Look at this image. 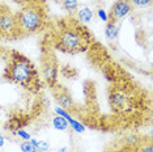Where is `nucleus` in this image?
<instances>
[{
	"instance_id": "5",
	"label": "nucleus",
	"mask_w": 153,
	"mask_h": 152,
	"mask_svg": "<svg viewBox=\"0 0 153 152\" xmlns=\"http://www.w3.org/2000/svg\"><path fill=\"white\" fill-rule=\"evenodd\" d=\"M110 106L115 113H127L132 109V97L127 91L122 88L113 89L110 92Z\"/></svg>"
},
{
	"instance_id": "4",
	"label": "nucleus",
	"mask_w": 153,
	"mask_h": 152,
	"mask_svg": "<svg viewBox=\"0 0 153 152\" xmlns=\"http://www.w3.org/2000/svg\"><path fill=\"white\" fill-rule=\"evenodd\" d=\"M20 34L16 15L5 5H0V37L16 38Z\"/></svg>"
},
{
	"instance_id": "6",
	"label": "nucleus",
	"mask_w": 153,
	"mask_h": 152,
	"mask_svg": "<svg viewBox=\"0 0 153 152\" xmlns=\"http://www.w3.org/2000/svg\"><path fill=\"white\" fill-rule=\"evenodd\" d=\"M131 11H132V5H131L130 0H117L114 3V5L111 7L109 17L111 19V21L117 22V21L126 19L131 13Z\"/></svg>"
},
{
	"instance_id": "2",
	"label": "nucleus",
	"mask_w": 153,
	"mask_h": 152,
	"mask_svg": "<svg viewBox=\"0 0 153 152\" xmlns=\"http://www.w3.org/2000/svg\"><path fill=\"white\" fill-rule=\"evenodd\" d=\"M7 77L22 87H30L37 79V71L29 59L20 54H15L8 66Z\"/></svg>"
},
{
	"instance_id": "15",
	"label": "nucleus",
	"mask_w": 153,
	"mask_h": 152,
	"mask_svg": "<svg viewBox=\"0 0 153 152\" xmlns=\"http://www.w3.org/2000/svg\"><path fill=\"white\" fill-rule=\"evenodd\" d=\"M20 148H21L22 152H37V150L34 148V146L32 143H30L29 140H25L21 143V146H20Z\"/></svg>"
},
{
	"instance_id": "12",
	"label": "nucleus",
	"mask_w": 153,
	"mask_h": 152,
	"mask_svg": "<svg viewBox=\"0 0 153 152\" xmlns=\"http://www.w3.org/2000/svg\"><path fill=\"white\" fill-rule=\"evenodd\" d=\"M30 143L34 146V148L37 150V152H47L50 150V144L47 140H38V139H33L30 138Z\"/></svg>"
},
{
	"instance_id": "21",
	"label": "nucleus",
	"mask_w": 153,
	"mask_h": 152,
	"mask_svg": "<svg viewBox=\"0 0 153 152\" xmlns=\"http://www.w3.org/2000/svg\"><path fill=\"white\" fill-rule=\"evenodd\" d=\"M56 152H68V148L67 147H62V148H59Z\"/></svg>"
},
{
	"instance_id": "9",
	"label": "nucleus",
	"mask_w": 153,
	"mask_h": 152,
	"mask_svg": "<svg viewBox=\"0 0 153 152\" xmlns=\"http://www.w3.org/2000/svg\"><path fill=\"white\" fill-rule=\"evenodd\" d=\"M77 16H79V20L84 24H88L93 20V16H94V12L89 8V7H82L81 9H79L77 12Z\"/></svg>"
},
{
	"instance_id": "17",
	"label": "nucleus",
	"mask_w": 153,
	"mask_h": 152,
	"mask_svg": "<svg viewBox=\"0 0 153 152\" xmlns=\"http://www.w3.org/2000/svg\"><path fill=\"white\" fill-rule=\"evenodd\" d=\"M97 15H98V17L101 20H102L103 22H109V16H107V13L105 9H102V8H100L98 11H97Z\"/></svg>"
},
{
	"instance_id": "1",
	"label": "nucleus",
	"mask_w": 153,
	"mask_h": 152,
	"mask_svg": "<svg viewBox=\"0 0 153 152\" xmlns=\"http://www.w3.org/2000/svg\"><path fill=\"white\" fill-rule=\"evenodd\" d=\"M90 43L89 33L80 26L65 28L59 33L56 46L63 53L77 54L88 49Z\"/></svg>"
},
{
	"instance_id": "20",
	"label": "nucleus",
	"mask_w": 153,
	"mask_h": 152,
	"mask_svg": "<svg viewBox=\"0 0 153 152\" xmlns=\"http://www.w3.org/2000/svg\"><path fill=\"white\" fill-rule=\"evenodd\" d=\"M4 143H5V138H4V135H3V134H0V148L4 146Z\"/></svg>"
},
{
	"instance_id": "14",
	"label": "nucleus",
	"mask_w": 153,
	"mask_h": 152,
	"mask_svg": "<svg viewBox=\"0 0 153 152\" xmlns=\"http://www.w3.org/2000/svg\"><path fill=\"white\" fill-rule=\"evenodd\" d=\"M67 122H68V125H71V129H74L76 133H80V134H81V133H84V131H85V126L82 125V123H80L79 121L74 119L72 117L67 121Z\"/></svg>"
},
{
	"instance_id": "11",
	"label": "nucleus",
	"mask_w": 153,
	"mask_h": 152,
	"mask_svg": "<svg viewBox=\"0 0 153 152\" xmlns=\"http://www.w3.org/2000/svg\"><path fill=\"white\" fill-rule=\"evenodd\" d=\"M53 126L55 130H59V131H65L68 129V122L67 119L63 118L60 115H55L53 118Z\"/></svg>"
},
{
	"instance_id": "7",
	"label": "nucleus",
	"mask_w": 153,
	"mask_h": 152,
	"mask_svg": "<svg viewBox=\"0 0 153 152\" xmlns=\"http://www.w3.org/2000/svg\"><path fill=\"white\" fill-rule=\"evenodd\" d=\"M56 100H58V102L60 104L62 109H65V110H67V109L74 108V100H72L71 95H69L67 91L59 92L58 95H56Z\"/></svg>"
},
{
	"instance_id": "18",
	"label": "nucleus",
	"mask_w": 153,
	"mask_h": 152,
	"mask_svg": "<svg viewBox=\"0 0 153 152\" xmlns=\"http://www.w3.org/2000/svg\"><path fill=\"white\" fill-rule=\"evenodd\" d=\"M16 134H17V135H19L20 138H21V139H25V140H30V138H32V136L29 135V134L26 133L25 130H19Z\"/></svg>"
},
{
	"instance_id": "16",
	"label": "nucleus",
	"mask_w": 153,
	"mask_h": 152,
	"mask_svg": "<svg viewBox=\"0 0 153 152\" xmlns=\"http://www.w3.org/2000/svg\"><path fill=\"white\" fill-rule=\"evenodd\" d=\"M132 7H148L152 0H130Z\"/></svg>"
},
{
	"instance_id": "23",
	"label": "nucleus",
	"mask_w": 153,
	"mask_h": 152,
	"mask_svg": "<svg viewBox=\"0 0 153 152\" xmlns=\"http://www.w3.org/2000/svg\"><path fill=\"white\" fill-rule=\"evenodd\" d=\"M16 1H20V3H27L29 0H16Z\"/></svg>"
},
{
	"instance_id": "10",
	"label": "nucleus",
	"mask_w": 153,
	"mask_h": 152,
	"mask_svg": "<svg viewBox=\"0 0 153 152\" xmlns=\"http://www.w3.org/2000/svg\"><path fill=\"white\" fill-rule=\"evenodd\" d=\"M105 34H106L107 39H110V41L117 39L118 34H119V26L114 21H110L105 28Z\"/></svg>"
},
{
	"instance_id": "22",
	"label": "nucleus",
	"mask_w": 153,
	"mask_h": 152,
	"mask_svg": "<svg viewBox=\"0 0 153 152\" xmlns=\"http://www.w3.org/2000/svg\"><path fill=\"white\" fill-rule=\"evenodd\" d=\"M113 152H128L127 150H118V151H113Z\"/></svg>"
},
{
	"instance_id": "8",
	"label": "nucleus",
	"mask_w": 153,
	"mask_h": 152,
	"mask_svg": "<svg viewBox=\"0 0 153 152\" xmlns=\"http://www.w3.org/2000/svg\"><path fill=\"white\" fill-rule=\"evenodd\" d=\"M56 76H58V70H56V66L47 63L45 64L43 67V77L46 79L47 83H54L56 80Z\"/></svg>"
},
{
	"instance_id": "3",
	"label": "nucleus",
	"mask_w": 153,
	"mask_h": 152,
	"mask_svg": "<svg viewBox=\"0 0 153 152\" xmlns=\"http://www.w3.org/2000/svg\"><path fill=\"white\" fill-rule=\"evenodd\" d=\"M20 34L34 33L43 25V13L38 5H27L16 15Z\"/></svg>"
},
{
	"instance_id": "13",
	"label": "nucleus",
	"mask_w": 153,
	"mask_h": 152,
	"mask_svg": "<svg viewBox=\"0 0 153 152\" xmlns=\"http://www.w3.org/2000/svg\"><path fill=\"white\" fill-rule=\"evenodd\" d=\"M63 8L67 12L72 13L75 11H77L79 8V1L77 0H63Z\"/></svg>"
},
{
	"instance_id": "19",
	"label": "nucleus",
	"mask_w": 153,
	"mask_h": 152,
	"mask_svg": "<svg viewBox=\"0 0 153 152\" xmlns=\"http://www.w3.org/2000/svg\"><path fill=\"white\" fill-rule=\"evenodd\" d=\"M139 152H153V147H152V144L151 143H148L147 146H143L140 148V151Z\"/></svg>"
}]
</instances>
